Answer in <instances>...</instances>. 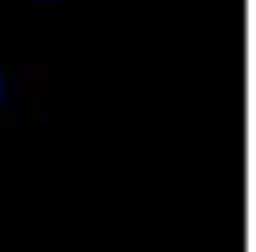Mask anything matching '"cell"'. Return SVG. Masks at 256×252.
Instances as JSON below:
<instances>
[{
    "label": "cell",
    "instance_id": "1",
    "mask_svg": "<svg viewBox=\"0 0 256 252\" xmlns=\"http://www.w3.org/2000/svg\"><path fill=\"white\" fill-rule=\"evenodd\" d=\"M48 91V63L24 60L0 36V122H20Z\"/></svg>",
    "mask_w": 256,
    "mask_h": 252
},
{
    "label": "cell",
    "instance_id": "2",
    "mask_svg": "<svg viewBox=\"0 0 256 252\" xmlns=\"http://www.w3.org/2000/svg\"><path fill=\"white\" fill-rule=\"evenodd\" d=\"M12 8H71V4H83V0H4Z\"/></svg>",
    "mask_w": 256,
    "mask_h": 252
}]
</instances>
